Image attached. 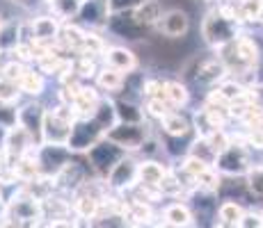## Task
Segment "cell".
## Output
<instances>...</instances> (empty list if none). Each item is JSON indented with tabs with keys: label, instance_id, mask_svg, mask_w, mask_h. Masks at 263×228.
<instances>
[{
	"label": "cell",
	"instance_id": "6da1fadb",
	"mask_svg": "<svg viewBox=\"0 0 263 228\" xmlns=\"http://www.w3.org/2000/svg\"><path fill=\"white\" fill-rule=\"evenodd\" d=\"M201 37L211 48H224L238 39V21L227 12H209L201 23Z\"/></svg>",
	"mask_w": 263,
	"mask_h": 228
},
{
	"label": "cell",
	"instance_id": "7a4b0ae2",
	"mask_svg": "<svg viewBox=\"0 0 263 228\" xmlns=\"http://www.w3.org/2000/svg\"><path fill=\"white\" fill-rule=\"evenodd\" d=\"M126 155H130V153H126L124 149H119L112 141L101 139L99 144L89 149V153H85V158H87V167L99 178H108L110 171H112Z\"/></svg>",
	"mask_w": 263,
	"mask_h": 228
},
{
	"label": "cell",
	"instance_id": "3957f363",
	"mask_svg": "<svg viewBox=\"0 0 263 228\" xmlns=\"http://www.w3.org/2000/svg\"><path fill=\"white\" fill-rule=\"evenodd\" d=\"M110 34L119 42H126V44H142L149 39V28H144L138 18L133 16V12H121V14H110L108 18V25H105Z\"/></svg>",
	"mask_w": 263,
	"mask_h": 228
},
{
	"label": "cell",
	"instance_id": "277c9868",
	"mask_svg": "<svg viewBox=\"0 0 263 228\" xmlns=\"http://www.w3.org/2000/svg\"><path fill=\"white\" fill-rule=\"evenodd\" d=\"M149 135L151 133H149V126L146 123H117L105 135V139L117 144L126 153L135 155V153H140V149H142L144 141L149 139Z\"/></svg>",
	"mask_w": 263,
	"mask_h": 228
},
{
	"label": "cell",
	"instance_id": "5b68a950",
	"mask_svg": "<svg viewBox=\"0 0 263 228\" xmlns=\"http://www.w3.org/2000/svg\"><path fill=\"white\" fill-rule=\"evenodd\" d=\"M250 162V146L245 141H231V146L224 151V153L217 155L215 169L217 174L224 176H247V171L252 169Z\"/></svg>",
	"mask_w": 263,
	"mask_h": 228
},
{
	"label": "cell",
	"instance_id": "8992f818",
	"mask_svg": "<svg viewBox=\"0 0 263 228\" xmlns=\"http://www.w3.org/2000/svg\"><path fill=\"white\" fill-rule=\"evenodd\" d=\"M101 139H105V133L99 128V123L89 116V119H76L73 128H71V137H69L67 149L71 153H89V149L96 146Z\"/></svg>",
	"mask_w": 263,
	"mask_h": 228
},
{
	"label": "cell",
	"instance_id": "52a82bcc",
	"mask_svg": "<svg viewBox=\"0 0 263 228\" xmlns=\"http://www.w3.org/2000/svg\"><path fill=\"white\" fill-rule=\"evenodd\" d=\"M62 21L53 14H37L28 21L30 30V42L46 46V48H58L60 44V32H62Z\"/></svg>",
	"mask_w": 263,
	"mask_h": 228
},
{
	"label": "cell",
	"instance_id": "ba28073f",
	"mask_svg": "<svg viewBox=\"0 0 263 228\" xmlns=\"http://www.w3.org/2000/svg\"><path fill=\"white\" fill-rule=\"evenodd\" d=\"M34 158H37L39 171L46 178H58V174L73 160V153L67 146H53V144H42L34 151Z\"/></svg>",
	"mask_w": 263,
	"mask_h": 228
},
{
	"label": "cell",
	"instance_id": "9c48e42d",
	"mask_svg": "<svg viewBox=\"0 0 263 228\" xmlns=\"http://www.w3.org/2000/svg\"><path fill=\"white\" fill-rule=\"evenodd\" d=\"M5 217L16 219V221H21V224H34L37 219L44 217V203L37 199H32L30 194H25L23 187H21L18 194L7 201V215Z\"/></svg>",
	"mask_w": 263,
	"mask_h": 228
},
{
	"label": "cell",
	"instance_id": "30bf717a",
	"mask_svg": "<svg viewBox=\"0 0 263 228\" xmlns=\"http://www.w3.org/2000/svg\"><path fill=\"white\" fill-rule=\"evenodd\" d=\"M138 174H140V160L135 155H126L124 160L110 171V176L105 178V185L112 192H130L138 185Z\"/></svg>",
	"mask_w": 263,
	"mask_h": 228
},
{
	"label": "cell",
	"instance_id": "8fae6325",
	"mask_svg": "<svg viewBox=\"0 0 263 228\" xmlns=\"http://www.w3.org/2000/svg\"><path fill=\"white\" fill-rule=\"evenodd\" d=\"M110 18V5L108 0H85L80 5V12L73 23H78L83 30L94 32V30H105Z\"/></svg>",
	"mask_w": 263,
	"mask_h": 228
},
{
	"label": "cell",
	"instance_id": "7c38bea8",
	"mask_svg": "<svg viewBox=\"0 0 263 228\" xmlns=\"http://www.w3.org/2000/svg\"><path fill=\"white\" fill-rule=\"evenodd\" d=\"M46 114L48 110L42 100H25L23 105H18V126L28 130L39 146H42V130H44Z\"/></svg>",
	"mask_w": 263,
	"mask_h": 228
},
{
	"label": "cell",
	"instance_id": "4fadbf2b",
	"mask_svg": "<svg viewBox=\"0 0 263 228\" xmlns=\"http://www.w3.org/2000/svg\"><path fill=\"white\" fill-rule=\"evenodd\" d=\"M154 30L158 32V37H165V39H170V42L183 39L185 34L190 32V16L185 9L172 7L165 12V16L160 18V23L156 25Z\"/></svg>",
	"mask_w": 263,
	"mask_h": 228
},
{
	"label": "cell",
	"instance_id": "5bb4252c",
	"mask_svg": "<svg viewBox=\"0 0 263 228\" xmlns=\"http://www.w3.org/2000/svg\"><path fill=\"white\" fill-rule=\"evenodd\" d=\"M71 128H73L71 119L58 114L55 110H48L46 121H44V130H42V144L67 146L69 137H71Z\"/></svg>",
	"mask_w": 263,
	"mask_h": 228
},
{
	"label": "cell",
	"instance_id": "9a60e30c",
	"mask_svg": "<svg viewBox=\"0 0 263 228\" xmlns=\"http://www.w3.org/2000/svg\"><path fill=\"white\" fill-rule=\"evenodd\" d=\"M103 64L115 71H119V73L128 75L133 73V71L140 69V59L138 55H135V50L130 48V46H108L103 53Z\"/></svg>",
	"mask_w": 263,
	"mask_h": 228
},
{
	"label": "cell",
	"instance_id": "2e32d148",
	"mask_svg": "<svg viewBox=\"0 0 263 228\" xmlns=\"http://www.w3.org/2000/svg\"><path fill=\"white\" fill-rule=\"evenodd\" d=\"M25 23L18 16H9L0 21V55H12L25 42Z\"/></svg>",
	"mask_w": 263,
	"mask_h": 228
},
{
	"label": "cell",
	"instance_id": "e0dca14e",
	"mask_svg": "<svg viewBox=\"0 0 263 228\" xmlns=\"http://www.w3.org/2000/svg\"><path fill=\"white\" fill-rule=\"evenodd\" d=\"M101 91L96 89V85H80V89L76 91V98H73V112L78 119H89L94 114V110L99 108L101 103Z\"/></svg>",
	"mask_w": 263,
	"mask_h": 228
},
{
	"label": "cell",
	"instance_id": "ac0fdd59",
	"mask_svg": "<svg viewBox=\"0 0 263 228\" xmlns=\"http://www.w3.org/2000/svg\"><path fill=\"white\" fill-rule=\"evenodd\" d=\"M167 174H170V167H165L163 162H158V160H140L138 185L149 187V190H158L160 182H163V178Z\"/></svg>",
	"mask_w": 263,
	"mask_h": 228
},
{
	"label": "cell",
	"instance_id": "d6986e66",
	"mask_svg": "<svg viewBox=\"0 0 263 228\" xmlns=\"http://www.w3.org/2000/svg\"><path fill=\"white\" fill-rule=\"evenodd\" d=\"M158 123H160V133L170 135V137H188V135H192V130H195V126H192V121L188 116L176 112V110L170 112L165 119H160Z\"/></svg>",
	"mask_w": 263,
	"mask_h": 228
},
{
	"label": "cell",
	"instance_id": "ffe728a7",
	"mask_svg": "<svg viewBox=\"0 0 263 228\" xmlns=\"http://www.w3.org/2000/svg\"><path fill=\"white\" fill-rule=\"evenodd\" d=\"M165 12H167V9H165L163 0H144V3L133 12V16L138 18L144 28L154 30L156 25L160 23V18L165 16Z\"/></svg>",
	"mask_w": 263,
	"mask_h": 228
},
{
	"label": "cell",
	"instance_id": "44dd1931",
	"mask_svg": "<svg viewBox=\"0 0 263 228\" xmlns=\"http://www.w3.org/2000/svg\"><path fill=\"white\" fill-rule=\"evenodd\" d=\"M21 91L25 96H30V100H39L46 91V75L42 73L37 67H28V71L21 78Z\"/></svg>",
	"mask_w": 263,
	"mask_h": 228
},
{
	"label": "cell",
	"instance_id": "7402d4cb",
	"mask_svg": "<svg viewBox=\"0 0 263 228\" xmlns=\"http://www.w3.org/2000/svg\"><path fill=\"white\" fill-rule=\"evenodd\" d=\"M115 110H117L119 123H146L144 105L135 103V100H126L121 96H117L115 98Z\"/></svg>",
	"mask_w": 263,
	"mask_h": 228
},
{
	"label": "cell",
	"instance_id": "603a6c76",
	"mask_svg": "<svg viewBox=\"0 0 263 228\" xmlns=\"http://www.w3.org/2000/svg\"><path fill=\"white\" fill-rule=\"evenodd\" d=\"M124 80H126V75L124 73H119V71H115V69H110V67H101L99 69V73H96V78H94V85H96V89L99 91H105V94H117V91L124 89Z\"/></svg>",
	"mask_w": 263,
	"mask_h": 228
},
{
	"label": "cell",
	"instance_id": "cb8c5ba5",
	"mask_svg": "<svg viewBox=\"0 0 263 228\" xmlns=\"http://www.w3.org/2000/svg\"><path fill=\"white\" fill-rule=\"evenodd\" d=\"M92 119L99 123V128L103 130L105 135L110 133V130L115 128V126L119 123V119H117V110H115V100L112 98H103L99 103V108L94 110V114H92Z\"/></svg>",
	"mask_w": 263,
	"mask_h": 228
},
{
	"label": "cell",
	"instance_id": "d4e9b609",
	"mask_svg": "<svg viewBox=\"0 0 263 228\" xmlns=\"http://www.w3.org/2000/svg\"><path fill=\"white\" fill-rule=\"evenodd\" d=\"M101 210V199L92 196L87 192H76V201H73V212L80 217L83 221H89L99 215Z\"/></svg>",
	"mask_w": 263,
	"mask_h": 228
},
{
	"label": "cell",
	"instance_id": "484cf974",
	"mask_svg": "<svg viewBox=\"0 0 263 228\" xmlns=\"http://www.w3.org/2000/svg\"><path fill=\"white\" fill-rule=\"evenodd\" d=\"M165 224L172 228H190L192 226V210L185 203H170L163 210Z\"/></svg>",
	"mask_w": 263,
	"mask_h": 228
},
{
	"label": "cell",
	"instance_id": "4316f807",
	"mask_svg": "<svg viewBox=\"0 0 263 228\" xmlns=\"http://www.w3.org/2000/svg\"><path fill=\"white\" fill-rule=\"evenodd\" d=\"M165 98L172 108H185L190 103V87L183 80H167L165 85Z\"/></svg>",
	"mask_w": 263,
	"mask_h": 228
},
{
	"label": "cell",
	"instance_id": "83f0119b",
	"mask_svg": "<svg viewBox=\"0 0 263 228\" xmlns=\"http://www.w3.org/2000/svg\"><path fill=\"white\" fill-rule=\"evenodd\" d=\"M80 0H48V7H50V14L58 16L62 23H69V21H76L80 12Z\"/></svg>",
	"mask_w": 263,
	"mask_h": 228
},
{
	"label": "cell",
	"instance_id": "f1b7e54d",
	"mask_svg": "<svg viewBox=\"0 0 263 228\" xmlns=\"http://www.w3.org/2000/svg\"><path fill=\"white\" fill-rule=\"evenodd\" d=\"M217 217H220L222 224H229V226L238 228L242 217H245V210H242V205L236 203V201H224V203L217 208Z\"/></svg>",
	"mask_w": 263,
	"mask_h": 228
},
{
	"label": "cell",
	"instance_id": "f546056e",
	"mask_svg": "<svg viewBox=\"0 0 263 228\" xmlns=\"http://www.w3.org/2000/svg\"><path fill=\"white\" fill-rule=\"evenodd\" d=\"M190 158H197V160H201L204 164H209V167H215V162H217V155H215V151L211 149V144L204 139V137H195V141H192V146H190Z\"/></svg>",
	"mask_w": 263,
	"mask_h": 228
},
{
	"label": "cell",
	"instance_id": "4dcf8cb0",
	"mask_svg": "<svg viewBox=\"0 0 263 228\" xmlns=\"http://www.w3.org/2000/svg\"><path fill=\"white\" fill-rule=\"evenodd\" d=\"M25 71H28V64H23V62H18L16 57H12L5 64H0V78L12 80V82H21Z\"/></svg>",
	"mask_w": 263,
	"mask_h": 228
},
{
	"label": "cell",
	"instance_id": "1f68e13d",
	"mask_svg": "<svg viewBox=\"0 0 263 228\" xmlns=\"http://www.w3.org/2000/svg\"><path fill=\"white\" fill-rule=\"evenodd\" d=\"M144 112L149 114V116H154L156 121H160V119H165L170 112H174V108L167 103L165 98H151V100H144Z\"/></svg>",
	"mask_w": 263,
	"mask_h": 228
},
{
	"label": "cell",
	"instance_id": "d6a6232c",
	"mask_svg": "<svg viewBox=\"0 0 263 228\" xmlns=\"http://www.w3.org/2000/svg\"><path fill=\"white\" fill-rule=\"evenodd\" d=\"M21 96H23L21 85H18V82H12V80L0 78V100H3V103L16 105L18 100H21Z\"/></svg>",
	"mask_w": 263,
	"mask_h": 228
},
{
	"label": "cell",
	"instance_id": "836d02e7",
	"mask_svg": "<svg viewBox=\"0 0 263 228\" xmlns=\"http://www.w3.org/2000/svg\"><path fill=\"white\" fill-rule=\"evenodd\" d=\"M0 126L7 130L16 128L18 126V108L12 103H3L0 100Z\"/></svg>",
	"mask_w": 263,
	"mask_h": 228
},
{
	"label": "cell",
	"instance_id": "e575fe53",
	"mask_svg": "<svg viewBox=\"0 0 263 228\" xmlns=\"http://www.w3.org/2000/svg\"><path fill=\"white\" fill-rule=\"evenodd\" d=\"M165 85H167V80L165 78H146V82H144V100L165 98Z\"/></svg>",
	"mask_w": 263,
	"mask_h": 228
},
{
	"label": "cell",
	"instance_id": "d590c367",
	"mask_svg": "<svg viewBox=\"0 0 263 228\" xmlns=\"http://www.w3.org/2000/svg\"><path fill=\"white\" fill-rule=\"evenodd\" d=\"M204 139H206V141H209V144H211V149L215 151V155L224 153V151H227V149H229V146H231V141H234V139H231L229 135L224 133V130H215V133H211L209 137H204Z\"/></svg>",
	"mask_w": 263,
	"mask_h": 228
},
{
	"label": "cell",
	"instance_id": "8d00e7d4",
	"mask_svg": "<svg viewBox=\"0 0 263 228\" xmlns=\"http://www.w3.org/2000/svg\"><path fill=\"white\" fill-rule=\"evenodd\" d=\"M247 187H250L254 194L263 196V164H254L247 171Z\"/></svg>",
	"mask_w": 263,
	"mask_h": 228
},
{
	"label": "cell",
	"instance_id": "74e56055",
	"mask_svg": "<svg viewBox=\"0 0 263 228\" xmlns=\"http://www.w3.org/2000/svg\"><path fill=\"white\" fill-rule=\"evenodd\" d=\"M144 0H108L110 14H121V12H135Z\"/></svg>",
	"mask_w": 263,
	"mask_h": 228
},
{
	"label": "cell",
	"instance_id": "f35d334b",
	"mask_svg": "<svg viewBox=\"0 0 263 228\" xmlns=\"http://www.w3.org/2000/svg\"><path fill=\"white\" fill-rule=\"evenodd\" d=\"M238 228H263V221H261V217L245 215L242 217V221L238 224Z\"/></svg>",
	"mask_w": 263,
	"mask_h": 228
},
{
	"label": "cell",
	"instance_id": "ab89813d",
	"mask_svg": "<svg viewBox=\"0 0 263 228\" xmlns=\"http://www.w3.org/2000/svg\"><path fill=\"white\" fill-rule=\"evenodd\" d=\"M50 228H76V224L69 219H53L50 221Z\"/></svg>",
	"mask_w": 263,
	"mask_h": 228
},
{
	"label": "cell",
	"instance_id": "60d3db41",
	"mask_svg": "<svg viewBox=\"0 0 263 228\" xmlns=\"http://www.w3.org/2000/svg\"><path fill=\"white\" fill-rule=\"evenodd\" d=\"M256 91H259V98H261V103H263V85H261V87L256 89Z\"/></svg>",
	"mask_w": 263,
	"mask_h": 228
},
{
	"label": "cell",
	"instance_id": "b9f144b4",
	"mask_svg": "<svg viewBox=\"0 0 263 228\" xmlns=\"http://www.w3.org/2000/svg\"><path fill=\"white\" fill-rule=\"evenodd\" d=\"M261 221H263V215H261Z\"/></svg>",
	"mask_w": 263,
	"mask_h": 228
},
{
	"label": "cell",
	"instance_id": "7bdbcfd3",
	"mask_svg": "<svg viewBox=\"0 0 263 228\" xmlns=\"http://www.w3.org/2000/svg\"><path fill=\"white\" fill-rule=\"evenodd\" d=\"M80 3H85V0H80Z\"/></svg>",
	"mask_w": 263,
	"mask_h": 228
},
{
	"label": "cell",
	"instance_id": "ee69618b",
	"mask_svg": "<svg viewBox=\"0 0 263 228\" xmlns=\"http://www.w3.org/2000/svg\"><path fill=\"white\" fill-rule=\"evenodd\" d=\"M0 21H3V18H0Z\"/></svg>",
	"mask_w": 263,
	"mask_h": 228
}]
</instances>
